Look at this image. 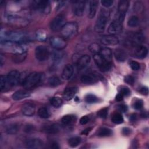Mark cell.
<instances>
[{"instance_id":"cell-1","label":"cell","mask_w":149,"mask_h":149,"mask_svg":"<svg viewBox=\"0 0 149 149\" xmlns=\"http://www.w3.org/2000/svg\"><path fill=\"white\" fill-rule=\"evenodd\" d=\"M44 75L39 72H32L26 76L22 81L23 87L26 90H30L36 87L44 79Z\"/></svg>"},{"instance_id":"cell-2","label":"cell","mask_w":149,"mask_h":149,"mask_svg":"<svg viewBox=\"0 0 149 149\" xmlns=\"http://www.w3.org/2000/svg\"><path fill=\"white\" fill-rule=\"evenodd\" d=\"M1 48L5 52L12 53L13 54L27 52V48L26 45L21 44L20 42L11 41L1 42Z\"/></svg>"},{"instance_id":"cell-3","label":"cell","mask_w":149,"mask_h":149,"mask_svg":"<svg viewBox=\"0 0 149 149\" xmlns=\"http://www.w3.org/2000/svg\"><path fill=\"white\" fill-rule=\"evenodd\" d=\"M26 38L25 34L18 31H9L1 33V42L11 41L20 42Z\"/></svg>"},{"instance_id":"cell-4","label":"cell","mask_w":149,"mask_h":149,"mask_svg":"<svg viewBox=\"0 0 149 149\" xmlns=\"http://www.w3.org/2000/svg\"><path fill=\"white\" fill-rule=\"evenodd\" d=\"M78 31V24L76 22H69L66 23L61 30V35L66 38L73 37Z\"/></svg>"},{"instance_id":"cell-5","label":"cell","mask_w":149,"mask_h":149,"mask_svg":"<svg viewBox=\"0 0 149 149\" xmlns=\"http://www.w3.org/2000/svg\"><path fill=\"white\" fill-rule=\"evenodd\" d=\"M108 22V15L107 12L105 10H101L99 16L96 20L94 26V30L97 33H102L106 27L107 23Z\"/></svg>"},{"instance_id":"cell-6","label":"cell","mask_w":149,"mask_h":149,"mask_svg":"<svg viewBox=\"0 0 149 149\" xmlns=\"http://www.w3.org/2000/svg\"><path fill=\"white\" fill-rule=\"evenodd\" d=\"M7 20L9 24L17 27H25L29 24V21L26 19L17 15H9L7 17Z\"/></svg>"},{"instance_id":"cell-7","label":"cell","mask_w":149,"mask_h":149,"mask_svg":"<svg viewBox=\"0 0 149 149\" xmlns=\"http://www.w3.org/2000/svg\"><path fill=\"white\" fill-rule=\"evenodd\" d=\"M65 24V17L64 15L59 14L56 16L51 22L50 29L54 31H61Z\"/></svg>"},{"instance_id":"cell-8","label":"cell","mask_w":149,"mask_h":149,"mask_svg":"<svg viewBox=\"0 0 149 149\" xmlns=\"http://www.w3.org/2000/svg\"><path fill=\"white\" fill-rule=\"evenodd\" d=\"M95 63L102 72H107L111 68V63L104 59L100 54H95L93 56Z\"/></svg>"},{"instance_id":"cell-9","label":"cell","mask_w":149,"mask_h":149,"mask_svg":"<svg viewBox=\"0 0 149 149\" xmlns=\"http://www.w3.org/2000/svg\"><path fill=\"white\" fill-rule=\"evenodd\" d=\"M35 56L39 61H45L49 56V52L48 48L44 45H38L35 49Z\"/></svg>"},{"instance_id":"cell-10","label":"cell","mask_w":149,"mask_h":149,"mask_svg":"<svg viewBox=\"0 0 149 149\" xmlns=\"http://www.w3.org/2000/svg\"><path fill=\"white\" fill-rule=\"evenodd\" d=\"M129 1L126 0H122L119 2L117 12V20L122 23L125 16V13L129 8Z\"/></svg>"},{"instance_id":"cell-11","label":"cell","mask_w":149,"mask_h":149,"mask_svg":"<svg viewBox=\"0 0 149 149\" xmlns=\"http://www.w3.org/2000/svg\"><path fill=\"white\" fill-rule=\"evenodd\" d=\"M50 44L55 49L61 50L65 48L67 45L66 40L63 38L59 36L52 37L49 40Z\"/></svg>"},{"instance_id":"cell-12","label":"cell","mask_w":149,"mask_h":149,"mask_svg":"<svg viewBox=\"0 0 149 149\" xmlns=\"http://www.w3.org/2000/svg\"><path fill=\"white\" fill-rule=\"evenodd\" d=\"M9 84L12 86H16L20 81L21 74L17 70H11L6 76Z\"/></svg>"},{"instance_id":"cell-13","label":"cell","mask_w":149,"mask_h":149,"mask_svg":"<svg viewBox=\"0 0 149 149\" xmlns=\"http://www.w3.org/2000/svg\"><path fill=\"white\" fill-rule=\"evenodd\" d=\"M33 3L34 7L42 13L47 14L50 12V2L48 1H35Z\"/></svg>"},{"instance_id":"cell-14","label":"cell","mask_w":149,"mask_h":149,"mask_svg":"<svg viewBox=\"0 0 149 149\" xmlns=\"http://www.w3.org/2000/svg\"><path fill=\"white\" fill-rule=\"evenodd\" d=\"M86 6V1H76L73 3V11L74 14L77 16H81L84 12Z\"/></svg>"},{"instance_id":"cell-15","label":"cell","mask_w":149,"mask_h":149,"mask_svg":"<svg viewBox=\"0 0 149 149\" xmlns=\"http://www.w3.org/2000/svg\"><path fill=\"white\" fill-rule=\"evenodd\" d=\"M101 42L106 46H113L119 43V39L114 35H105L101 38Z\"/></svg>"},{"instance_id":"cell-16","label":"cell","mask_w":149,"mask_h":149,"mask_svg":"<svg viewBox=\"0 0 149 149\" xmlns=\"http://www.w3.org/2000/svg\"><path fill=\"white\" fill-rule=\"evenodd\" d=\"M25 144L27 148L31 149H39L42 148L44 146L43 141L37 138L30 139L26 141Z\"/></svg>"},{"instance_id":"cell-17","label":"cell","mask_w":149,"mask_h":149,"mask_svg":"<svg viewBox=\"0 0 149 149\" xmlns=\"http://www.w3.org/2000/svg\"><path fill=\"white\" fill-rule=\"evenodd\" d=\"M100 79L99 76L96 75L93 73L85 74L81 76L80 80L83 83L87 84H94L98 81Z\"/></svg>"},{"instance_id":"cell-18","label":"cell","mask_w":149,"mask_h":149,"mask_svg":"<svg viewBox=\"0 0 149 149\" xmlns=\"http://www.w3.org/2000/svg\"><path fill=\"white\" fill-rule=\"evenodd\" d=\"M122 22L117 20H115L113 21L108 26V31L110 34L113 35V34L120 33L122 31Z\"/></svg>"},{"instance_id":"cell-19","label":"cell","mask_w":149,"mask_h":149,"mask_svg":"<svg viewBox=\"0 0 149 149\" xmlns=\"http://www.w3.org/2000/svg\"><path fill=\"white\" fill-rule=\"evenodd\" d=\"M36 111V108L33 104L26 103L22 107V112L23 114L27 116L34 115Z\"/></svg>"},{"instance_id":"cell-20","label":"cell","mask_w":149,"mask_h":149,"mask_svg":"<svg viewBox=\"0 0 149 149\" xmlns=\"http://www.w3.org/2000/svg\"><path fill=\"white\" fill-rule=\"evenodd\" d=\"M148 54V49L145 46L138 45L134 51V56L138 59H144Z\"/></svg>"},{"instance_id":"cell-21","label":"cell","mask_w":149,"mask_h":149,"mask_svg":"<svg viewBox=\"0 0 149 149\" xmlns=\"http://www.w3.org/2000/svg\"><path fill=\"white\" fill-rule=\"evenodd\" d=\"M77 91V88L74 86L67 87L64 90V92H63V96L64 99L66 101H69L72 100L74 97Z\"/></svg>"},{"instance_id":"cell-22","label":"cell","mask_w":149,"mask_h":149,"mask_svg":"<svg viewBox=\"0 0 149 149\" xmlns=\"http://www.w3.org/2000/svg\"><path fill=\"white\" fill-rule=\"evenodd\" d=\"M74 72L73 67L70 64H67L65 66V67L63 69V71L62 73V77L63 79L68 80L70 79Z\"/></svg>"},{"instance_id":"cell-23","label":"cell","mask_w":149,"mask_h":149,"mask_svg":"<svg viewBox=\"0 0 149 149\" xmlns=\"http://www.w3.org/2000/svg\"><path fill=\"white\" fill-rule=\"evenodd\" d=\"M30 96V93L24 90H19L15 92L12 94V99L15 101H19L22 99H24Z\"/></svg>"},{"instance_id":"cell-24","label":"cell","mask_w":149,"mask_h":149,"mask_svg":"<svg viewBox=\"0 0 149 149\" xmlns=\"http://www.w3.org/2000/svg\"><path fill=\"white\" fill-rule=\"evenodd\" d=\"M91 61L90 56L88 55H84L80 56L77 61V65L79 69H83L90 63Z\"/></svg>"},{"instance_id":"cell-25","label":"cell","mask_w":149,"mask_h":149,"mask_svg":"<svg viewBox=\"0 0 149 149\" xmlns=\"http://www.w3.org/2000/svg\"><path fill=\"white\" fill-rule=\"evenodd\" d=\"M144 37L141 33H135L130 37V41L132 44L135 45H140L143 42Z\"/></svg>"},{"instance_id":"cell-26","label":"cell","mask_w":149,"mask_h":149,"mask_svg":"<svg viewBox=\"0 0 149 149\" xmlns=\"http://www.w3.org/2000/svg\"><path fill=\"white\" fill-rule=\"evenodd\" d=\"M42 131L48 134H56L60 131V128L57 124L54 123L43 127Z\"/></svg>"},{"instance_id":"cell-27","label":"cell","mask_w":149,"mask_h":149,"mask_svg":"<svg viewBox=\"0 0 149 149\" xmlns=\"http://www.w3.org/2000/svg\"><path fill=\"white\" fill-rule=\"evenodd\" d=\"M114 56L117 61L122 62L127 58V54L125 51L121 48H116L114 51Z\"/></svg>"},{"instance_id":"cell-28","label":"cell","mask_w":149,"mask_h":149,"mask_svg":"<svg viewBox=\"0 0 149 149\" xmlns=\"http://www.w3.org/2000/svg\"><path fill=\"white\" fill-rule=\"evenodd\" d=\"M98 5V1H91L89 2V11H88V16L90 19H93L94 17L97 9Z\"/></svg>"},{"instance_id":"cell-29","label":"cell","mask_w":149,"mask_h":149,"mask_svg":"<svg viewBox=\"0 0 149 149\" xmlns=\"http://www.w3.org/2000/svg\"><path fill=\"white\" fill-rule=\"evenodd\" d=\"M99 54L101 55V56L105 59L107 61L110 62L112 58V54L111 50L107 47L102 48L101 49Z\"/></svg>"},{"instance_id":"cell-30","label":"cell","mask_w":149,"mask_h":149,"mask_svg":"<svg viewBox=\"0 0 149 149\" xmlns=\"http://www.w3.org/2000/svg\"><path fill=\"white\" fill-rule=\"evenodd\" d=\"M76 120V116L74 115H66L61 119L62 123L65 125H69L74 123Z\"/></svg>"},{"instance_id":"cell-31","label":"cell","mask_w":149,"mask_h":149,"mask_svg":"<svg viewBox=\"0 0 149 149\" xmlns=\"http://www.w3.org/2000/svg\"><path fill=\"white\" fill-rule=\"evenodd\" d=\"M63 56V54L60 50L55 49L51 53V58L55 64H56L62 60Z\"/></svg>"},{"instance_id":"cell-32","label":"cell","mask_w":149,"mask_h":149,"mask_svg":"<svg viewBox=\"0 0 149 149\" xmlns=\"http://www.w3.org/2000/svg\"><path fill=\"white\" fill-rule=\"evenodd\" d=\"M27 56V52L18 53V54H13V55L12 57V59L13 62L16 63H19L23 62L26 59Z\"/></svg>"},{"instance_id":"cell-33","label":"cell","mask_w":149,"mask_h":149,"mask_svg":"<svg viewBox=\"0 0 149 149\" xmlns=\"http://www.w3.org/2000/svg\"><path fill=\"white\" fill-rule=\"evenodd\" d=\"M20 126L17 123H13L8 126L6 128V132L9 134H14L19 130Z\"/></svg>"},{"instance_id":"cell-34","label":"cell","mask_w":149,"mask_h":149,"mask_svg":"<svg viewBox=\"0 0 149 149\" xmlns=\"http://www.w3.org/2000/svg\"><path fill=\"white\" fill-rule=\"evenodd\" d=\"M112 131L111 129L107 127H101L97 132V136L99 137H108L111 136Z\"/></svg>"},{"instance_id":"cell-35","label":"cell","mask_w":149,"mask_h":149,"mask_svg":"<svg viewBox=\"0 0 149 149\" xmlns=\"http://www.w3.org/2000/svg\"><path fill=\"white\" fill-rule=\"evenodd\" d=\"M48 83L51 87H57L61 84V79L57 76H52L48 79Z\"/></svg>"},{"instance_id":"cell-36","label":"cell","mask_w":149,"mask_h":149,"mask_svg":"<svg viewBox=\"0 0 149 149\" xmlns=\"http://www.w3.org/2000/svg\"><path fill=\"white\" fill-rule=\"evenodd\" d=\"M49 102L51 104L54 108H56L61 107L63 104L62 100L59 97H53L51 98Z\"/></svg>"},{"instance_id":"cell-37","label":"cell","mask_w":149,"mask_h":149,"mask_svg":"<svg viewBox=\"0 0 149 149\" xmlns=\"http://www.w3.org/2000/svg\"><path fill=\"white\" fill-rule=\"evenodd\" d=\"M81 141V137L79 136L76 137H73L69 139L68 140V144L70 147H76L77 146H79Z\"/></svg>"},{"instance_id":"cell-38","label":"cell","mask_w":149,"mask_h":149,"mask_svg":"<svg viewBox=\"0 0 149 149\" xmlns=\"http://www.w3.org/2000/svg\"><path fill=\"white\" fill-rule=\"evenodd\" d=\"M139 24V19L136 16H132L127 21V25L131 27H137Z\"/></svg>"},{"instance_id":"cell-39","label":"cell","mask_w":149,"mask_h":149,"mask_svg":"<svg viewBox=\"0 0 149 149\" xmlns=\"http://www.w3.org/2000/svg\"><path fill=\"white\" fill-rule=\"evenodd\" d=\"M111 120L113 123L115 124H120L123 122V118L122 115L118 112L115 113L112 115L111 118Z\"/></svg>"},{"instance_id":"cell-40","label":"cell","mask_w":149,"mask_h":149,"mask_svg":"<svg viewBox=\"0 0 149 149\" xmlns=\"http://www.w3.org/2000/svg\"><path fill=\"white\" fill-rule=\"evenodd\" d=\"M38 115L43 119L48 118L49 116V112L47 108L45 107H41L38 110Z\"/></svg>"},{"instance_id":"cell-41","label":"cell","mask_w":149,"mask_h":149,"mask_svg":"<svg viewBox=\"0 0 149 149\" xmlns=\"http://www.w3.org/2000/svg\"><path fill=\"white\" fill-rule=\"evenodd\" d=\"M8 85L9 84V83L8 81L7 77L4 75H1L0 77V90L1 91L5 90Z\"/></svg>"},{"instance_id":"cell-42","label":"cell","mask_w":149,"mask_h":149,"mask_svg":"<svg viewBox=\"0 0 149 149\" xmlns=\"http://www.w3.org/2000/svg\"><path fill=\"white\" fill-rule=\"evenodd\" d=\"M85 101L88 104H92V103H95L98 102L99 99L97 97H96L95 95L92 94H88L86 95L85 97Z\"/></svg>"},{"instance_id":"cell-43","label":"cell","mask_w":149,"mask_h":149,"mask_svg":"<svg viewBox=\"0 0 149 149\" xmlns=\"http://www.w3.org/2000/svg\"><path fill=\"white\" fill-rule=\"evenodd\" d=\"M101 49V48L100 47V45L95 42L92 43L88 46V49L90 51L94 53V54H99Z\"/></svg>"},{"instance_id":"cell-44","label":"cell","mask_w":149,"mask_h":149,"mask_svg":"<svg viewBox=\"0 0 149 149\" xmlns=\"http://www.w3.org/2000/svg\"><path fill=\"white\" fill-rule=\"evenodd\" d=\"M108 108L105 107V108H104L100 109L97 112V115L100 118L105 119L107 118V116L108 115Z\"/></svg>"},{"instance_id":"cell-45","label":"cell","mask_w":149,"mask_h":149,"mask_svg":"<svg viewBox=\"0 0 149 149\" xmlns=\"http://www.w3.org/2000/svg\"><path fill=\"white\" fill-rule=\"evenodd\" d=\"M47 34L42 30H40L37 32V38L40 41H44L46 39Z\"/></svg>"},{"instance_id":"cell-46","label":"cell","mask_w":149,"mask_h":149,"mask_svg":"<svg viewBox=\"0 0 149 149\" xmlns=\"http://www.w3.org/2000/svg\"><path fill=\"white\" fill-rule=\"evenodd\" d=\"M119 93H121L123 96H128L130 94V89L125 86H122L119 89Z\"/></svg>"},{"instance_id":"cell-47","label":"cell","mask_w":149,"mask_h":149,"mask_svg":"<svg viewBox=\"0 0 149 149\" xmlns=\"http://www.w3.org/2000/svg\"><path fill=\"white\" fill-rule=\"evenodd\" d=\"M133 107L134 109L137 110L141 109L143 107V101L141 100H136L133 104Z\"/></svg>"},{"instance_id":"cell-48","label":"cell","mask_w":149,"mask_h":149,"mask_svg":"<svg viewBox=\"0 0 149 149\" xmlns=\"http://www.w3.org/2000/svg\"><path fill=\"white\" fill-rule=\"evenodd\" d=\"M124 81L130 85H133L134 83V77L131 75H127L125 77Z\"/></svg>"},{"instance_id":"cell-49","label":"cell","mask_w":149,"mask_h":149,"mask_svg":"<svg viewBox=\"0 0 149 149\" xmlns=\"http://www.w3.org/2000/svg\"><path fill=\"white\" fill-rule=\"evenodd\" d=\"M129 65L130 66V68L133 70H138L140 69V64L135 61H130V62L129 63Z\"/></svg>"},{"instance_id":"cell-50","label":"cell","mask_w":149,"mask_h":149,"mask_svg":"<svg viewBox=\"0 0 149 149\" xmlns=\"http://www.w3.org/2000/svg\"><path fill=\"white\" fill-rule=\"evenodd\" d=\"M101 3L103 6L108 8L112 5L113 1L112 0H102L101 1Z\"/></svg>"},{"instance_id":"cell-51","label":"cell","mask_w":149,"mask_h":149,"mask_svg":"<svg viewBox=\"0 0 149 149\" xmlns=\"http://www.w3.org/2000/svg\"><path fill=\"white\" fill-rule=\"evenodd\" d=\"M90 120V117L88 115H84L82 116L80 119V123L81 125H86Z\"/></svg>"},{"instance_id":"cell-52","label":"cell","mask_w":149,"mask_h":149,"mask_svg":"<svg viewBox=\"0 0 149 149\" xmlns=\"http://www.w3.org/2000/svg\"><path fill=\"white\" fill-rule=\"evenodd\" d=\"M34 129V127L32 125H27L24 126V131L26 133H29L33 131Z\"/></svg>"},{"instance_id":"cell-53","label":"cell","mask_w":149,"mask_h":149,"mask_svg":"<svg viewBox=\"0 0 149 149\" xmlns=\"http://www.w3.org/2000/svg\"><path fill=\"white\" fill-rule=\"evenodd\" d=\"M122 133L124 136H128L132 133V130L129 127H123L122 130Z\"/></svg>"},{"instance_id":"cell-54","label":"cell","mask_w":149,"mask_h":149,"mask_svg":"<svg viewBox=\"0 0 149 149\" xmlns=\"http://www.w3.org/2000/svg\"><path fill=\"white\" fill-rule=\"evenodd\" d=\"M140 93L144 95H147L148 94V89L147 87H142L139 90Z\"/></svg>"},{"instance_id":"cell-55","label":"cell","mask_w":149,"mask_h":149,"mask_svg":"<svg viewBox=\"0 0 149 149\" xmlns=\"http://www.w3.org/2000/svg\"><path fill=\"white\" fill-rule=\"evenodd\" d=\"M118 109L121 111V112H126L127 110V107L126 105H123V104H120V105H119L118 106Z\"/></svg>"},{"instance_id":"cell-56","label":"cell","mask_w":149,"mask_h":149,"mask_svg":"<svg viewBox=\"0 0 149 149\" xmlns=\"http://www.w3.org/2000/svg\"><path fill=\"white\" fill-rule=\"evenodd\" d=\"M51 148L53 149H58V148H59V144L56 141H54V142H52L51 144Z\"/></svg>"},{"instance_id":"cell-57","label":"cell","mask_w":149,"mask_h":149,"mask_svg":"<svg viewBox=\"0 0 149 149\" xmlns=\"http://www.w3.org/2000/svg\"><path fill=\"white\" fill-rule=\"evenodd\" d=\"M91 130V127L86 128V129H85L84 130H83L81 132V134H84V135H87V134L90 132Z\"/></svg>"},{"instance_id":"cell-58","label":"cell","mask_w":149,"mask_h":149,"mask_svg":"<svg viewBox=\"0 0 149 149\" xmlns=\"http://www.w3.org/2000/svg\"><path fill=\"white\" fill-rule=\"evenodd\" d=\"M123 95L121 93H118V94L116 95V97H115L116 100L118 101H122V100H123Z\"/></svg>"},{"instance_id":"cell-59","label":"cell","mask_w":149,"mask_h":149,"mask_svg":"<svg viewBox=\"0 0 149 149\" xmlns=\"http://www.w3.org/2000/svg\"><path fill=\"white\" fill-rule=\"evenodd\" d=\"M136 118H137V115H136V114H132L131 116H130V120H133V121H134V120H135L136 119Z\"/></svg>"}]
</instances>
